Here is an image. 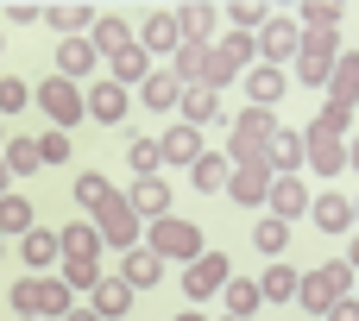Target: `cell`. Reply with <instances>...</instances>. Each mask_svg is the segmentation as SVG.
Listing matches in <instances>:
<instances>
[{"label": "cell", "instance_id": "cell-1", "mask_svg": "<svg viewBox=\"0 0 359 321\" xmlns=\"http://www.w3.org/2000/svg\"><path fill=\"white\" fill-rule=\"evenodd\" d=\"M347 139H353V114H347V107H334V101H322V114L303 126L309 164H316L322 177H341V170H347Z\"/></svg>", "mask_w": 359, "mask_h": 321}, {"label": "cell", "instance_id": "cell-2", "mask_svg": "<svg viewBox=\"0 0 359 321\" xmlns=\"http://www.w3.org/2000/svg\"><path fill=\"white\" fill-rule=\"evenodd\" d=\"M145 246L164 259V265H196L208 246H202V227L196 221H183V214H164V221H151L145 227Z\"/></svg>", "mask_w": 359, "mask_h": 321}, {"label": "cell", "instance_id": "cell-3", "mask_svg": "<svg viewBox=\"0 0 359 321\" xmlns=\"http://www.w3.org/2000/svg\"><path fill=\"white\" fill-rule=\"evenodd\" d=\"M353 265L347 259H334V265H316V271H303V290H297V303L309 309V315H328L334 303H347L353 296Z\"/></svg>", "mask_w": 359, "mask_h": 321}, {"label": "cell", "instance_id": "cell-4", "mask_svg": "<svg viewBox=\"0 0 359 321\" xmlns=\"http://www.w3.org/2000/svg\"><path fill=\"white\" fill-rule=\"evenodd\" d=\"M13 309L32 321H63L76 309V290L63 284V278H25L19 290H13Z\"/></svg>", "mask_w": 359, "mask_h": 321}, {"label": "cell", "instance_id": "cell-5", "mask_svg": "<svg viewBox=\"0 0 359 321\" xmlns=\"http://www.w3.org/2000/svg\"><path fill=\"white\" fill-rule=\"evenodd\" d=\"M88 221H95V233H101V246H120V252H133V246H145V221L133 214V202H126L120 189H114V196H107V202H101V208H95Z\"/></svg>", "mask_w": 359, "mask_h": 321}, {"label": "cell", "instance_id": "cell-6", "mask_svg": "<svg viewBox=\"0 0 359 321\" xmlns=\"http://www.w3.org/2000/svg\"><path fill=\"white\" fill-rule=\"evenodd\" d=\"M297 50H303V25H297V13H271L265 32H259V57H265L271 69H284V63H297Z\"/></svg>", "mask_w": 359, "mask_h": 321}, {"label": "cell", "instance_id": "cell-7", "mask_svg": "<svg viewBox=\"0 0 359 321\" xmlns=\"http://www.w3.org/2000/svg\"><path fill=\"white\" fill-rule=\"evenodd\" d=\"M38 107H44V120L63 132V126H76L82 114H88V95L76 88V82H63V76H50V82H38Z\"/></svg>", "mask_w": 359, "mask_h": 321}, {"label": "cell", "instance_id": "cell-8", "mask_svg": "<svg viewBox=\"0 0 359 321\" xmlns=\"http://www.w3.org/2000/svg\"><path fill=\"white\" fill-rule=\"evenodd\" d=\"M227 278H233V265H227L221 252H202L196 265H183V290H189V296H221Z\"/></svg>", "mask_w": 359, "mask_h": 321}, {"label": "cell", "instance_id": "cell-9", "mask_svg": "<svg viewBox=\"0 0 359 321\" xmlns=\"http://www.w3.org/2000/svg\"><path fill=\"white\" fill-rule=\"evenodd\" d=\"M309 189H303V177H271V189H265V208L278 214V221H297V214H309Z\"/></svg>", "mask_w": 359, "mask_h": 321}, {"label": "cell", "instance_id": "cell-10", "mask_svg": "<svg viewBox=\"0 0 359 321\" xmlns=\"http://www.w3.org/2000/svg\"><path fill=\"white\" fill-rule=\"evenodd\" d=\"M126 202H133V214L151 227V221H164V214H170V183H164V177H139Z\"/></svg>", "mask_w": 359, "mask_h": 321}, {"label": "cell", "instance_id": "cell-11", "mask_svg": "<svg viewBox=\"0 0 359 321\" xmlns=\"http://www.w3.org/2000/svg\"><path fill=\"white\" fill-rule=\"evenodd\" d=\"M95 63H101V50H95L88 38H63V44H57V76L76 82V88H82V76H88Z\"/></svg>", "mask_w": 359, "mask_h": 321}, {"label": "cell", "instance_id": "cell-12", "mask_svg": "<svg viewBox=\"0 0 359 321\" xmlns=\"http://www.w3.org/2000/svg\"><path fill=\"white\" fill-rule=\"evenodd\" d=\"M19 259H25V271H32V278H44V265H57V259H63V240H57L50 227H32V233L19 240Z\"/></svg>", "mask_w": 359, "mask_h": 321}, {"label": "cell", "instance_id": "cell-13", "mask_svg": "<svg viewBox=\"0 0 359 321\" xmlns=\"http://www.w3.org/2000/svg\"><path fill=\"white\" fill-rule=\"evenodd\" d=\"M120 278H126L133 290H151V284L164 278V259H158L151 246H133V252H120Z\"/></svg>", "mask_w": 359, "mask_h": 321}, {"label": "cell", "instance_id": "cell-14", "mask_svg": "<svg viewBox=\"0 0 359 321\" xmlns=\"http://www.w3.org/2000/svg\"><path fill=\"white\" fill-rule=\"evenodd\" d=\"M139 44H145V50H170V57H177V44H183V25H177V13H170V6H158V13L145 19Z\"/></svg>", "mask_w": 359, "mask_h": 321}, {"label": "cell", "instance_id": "cell-15", "mask_svg": "<svg viewBox=\"0 0 359 321\" xmlns=\"http://www.w3.org/2000/svg\"><path fill=\"white\" fill-rule=\"evenodd\" d=\"M271 164H278V177H297V170L309 164V145H303L297 126H278V139H271Z\"/></svg>", "mask_w": 359, "mask_h": 321}, {"label": "cell", "instance_id": "cell-16", "mask_svg": "<svg viewBox=\"0 0 359 321\" xmlns=\"http://www.w3.org/2000/svg\"><path fill=\"white\" fill-rule=\"evenodd\" d=\"M309 221H316L322 233H347V227H353V202L328 189V196H316V202H309Z\"/></svg>", "mask_w": 359, "mask_h": 321}, {"label": "cell", "instance_id": "cell-17", "mask_svg": "<svg viewBox=\"0 0 359 321\" xmlns=\"http://www.w3.org/2000/svg\"><path fill=\"white\" fill-rule=\"evenodd\" d=\"M328 82H334L328 101L353 114V107H359V50H341V57H334V76H328Z\"/></svg>", "mask_w": 359, "mask_h": 321}, {"label": "cell", "instance_id": "cell-18", "mask_svg": "<svg viewBox=\"0 0 359 321\" xmlns=\"http://www.w3.org/2000/svg\"><path fill=\"white\" fill-rule=\"evenodd\" d=\"M88 309H95L101 321L126 315V309H133V284H126L120 271H114V278H101V284H95V303H88Z\"/></svg>", "mask_w": 359, "mask_h": 321}, {"label": "cell", "instance_id": "cell-19", "mask_svg": "<svg viewBox=\"0 0 359 321\" xmlns=\"http://www.w3.org/2000/svg\"><path fill=\"white\" fill-rule=\"evenodd\" d=\"M88 44H95L101 57H120V50L133 44V25H126L120 13H101V19H95V32H88Z\"/></svg>", "mask_w": 359, "mask_h": 321}, {"label": "cell", "instance_id": "cell-20", "mask_svg": "<svg viewBox=\"0 0 359 321\" xmlns=\"http://www.w3.org/2000/svg\"><path fill=\"white\" fill-rule=\"evenodd\" d=\"M158 151H164V164H196V158H202V132L177 120V126L158 139Z\"/></svg>", "mask_w": 359, "mask_h": 321}, {"label": "cell", "instance_id": "cell-21", "mask_svg": "<svg viewBox=\"0 0 359 321\" xmlns=\"http://www.w3.org/2000/svg\"><path fill=\"white\" fill-rule=\"evenodd\" d=\"M145 76H151V50H145V44L133 38V44H126V50L114 57V82H120V88H139Z\"/></svg>", "mask_w": 359, "mask_h": 321}, {"label": "cell", "instance_id": "cell-22", "mask_svg": "<svg viewBox=\"0 0 359 321\" xmlns=\"http://www.w3.org/2000/svg\"><path fill=\"white\" fill-rule=\"evenodd\" d=\"M139 101H145V107H164V114H170V107L183 101V82H177L170 69H151V76L139 82Z\"/></svg>", "mask_w": 359, "mask_h": 321}, {"label": "cell", "instance_id": "cell-23", "mask_svg": "<svg viewBox=\"0 0 359 321\" xmlns=\"http://www.w3.org/2000/svg\"><path fill=\"white\" fill-rule=\"evenodd\" d=\"M88 120H101V126L126 120V88H120V82H101V88H88Z\"/></svg>", "mask_w": 359, "mask_h": 321}, {"label": "cell", "instance_id": "cell-24", "mask_svg": "<svg viewBox=\"0 0 359 321\" xmlns=\"http://www.w3.org/2000/svg\"><path fill=\"white\" fill-rule=\"evenodd\" d=\"M189 177H196V189H208V196H227V177H233V164H227L221 151H202V158L189 164Z\"/></svg>", "mask_w": 359, "mask_h": 321}, {"label": "cell", "instance_id": "cell-25", "mask_svg": "<svg viewBox=\"0 0 359 321\" xmlns=\"http://www.w3.org/2000/svg\"><path fill=\"white\" fill-rule=\"evenodd\" d=\"M57 240H63V259H88V265H101V233H95V221H76V227H63Z\"/></svg>", "mask_w": 359, "mask_h": 321}, {"label": "cell", "instance_id": "cell-26", "mask_svg": "<svg viewBox=\"0 0 359 321\" xmlns=\"http://www.w3.org/2000/svg\"><path fill=\"white\" fill-rule=\"evenodd\" d=\"M297 290H303V271H290L284 259L259 278V296H265V303H297Z\"/></svg>", "mask_w": 359, "mask_h": 321}, {"label": "cell", "instance_id": "cell-27", "mask_svg": "<svg viewBox=\"0 0 359 321\" xmlns=\"http://www.w3.org/2000/svg\"><path fill=\"white\" fill-rule=\"evenodd\" d=\"M177 107H183V126H196V132H202V126L221 114V95H215V88H183V101H177Z\"/></svg>", "mask_w": 359, "mask_h": 321}, {"label": "cell", "instance_id": "cell-28", "mask_svg": "<svg viewBox=\"0 0 359 321\" xmlns=\"http://www.w3.org/2000/svg\"><path fill=\"white\" fill-rule=\"evenodd\" d=\"M265 189H271V170H233V177H227V196H233L240 208H259Z\"/></svg>", "mask_w": 359, "mask_h": 321}, {"label": "cell", "instance_id": "cell-29", "mask_svg": "<svg viewBox=\"0 0 359 321\" xmlns=\"http://www.w3.org/2000/svg\"><path fill=\"white\" fill-rule=\"evenodd\" d=\"M221 296H227V315H233V321H252V315H259V303H265L252 278H227V290H221Z\"/></svg>", "mask_w": 359, "mask_h": 321}, {"label": "cell", "instance_id": "cell-30", "mask_svg": "<svg viewBox=\"0 0 359 321\" xmlns=\"http://www.w3.org/2000/svg\"><path fill=\"white\" fill-rule=\"evenodd\" d=\"M233 139H259V145H271V139H278V114H271V107H246V114L233 120Z\"/></svg>", "mask_w": 359, "mask_h": 321}, {"label": "cell", "instance_id": "cell-31", "mask_svg": "<svg viewBox=\"0 0 359 321\" xmlns=\"http://www.w3.org/2000/svg\"><path fill=\"white\" fill-rule=\"evenodd\" d=\"M38 221H32V202L13 189V196H0V233H13V240H25Z\"/></svg>", "mask_w": 359, "mask_h": 321}, {"label": "cell", "instance_id": "cell-32", "mask_svg": "<svg viewBox=\"0 0 359 321\" xmlns=\"http://www.w3.org/2000/svg\"><path fill=\"white\" fill-rule=\"evenodd\" d=\"M215 19H221V13H215V6H202V0H196V6H183V13H177V25H183V44H208Z\"/></svg>", "mask_w": 359, "mask_h": 321}, {"label": "cell", "instance_id": "cell-33", "mask_svg": "<svg viewBox=\"0 0 359 321\" xmlns=\"http://www.w3.org/2000/svg\"><path fill=\"white\" fill-rule=\"evenodd\" d=\"M246 95H252V107H271V101L284 95V69H271V63H259V69L246 76Z\"/></svg>", "mask_w": 359, "mask_h": 321}, {"label": "cell", "instance_id": "cell-34", "mask_svg": "<svg viewBox=\"0 0 359 321\" xmlns=\"http://www.w3.org/2000/svg\"><path fill=\"white\" fill-rule=\"evenodd\" d=\"M297 25H303V32H341V6H334V0H309V6L297 13Z\"/></svg>", "mask_w": 359, "mask_h": 321}, {"label": "cell", "instance_id": "cell-35", "mask_svg": "<svg viewBox=\"0 0 359 321\" xmlns=\"http://www.w3.org/2000/svg\"><path fill=\"white\" fill-rule=\"evenodd\" d=\"M0 158H6V170H13V177H32V170L44 164V158H38V139H6V151H0Z\"/></svg>", "mask_w": 359, "mask_h": 321}, {"label": "cell", "instance_id": "cell-36", "mask_svg": "<svg viewBox=\"0 0 359 321\" xmlns=\"http://www.w3.org/2000/svg\"><path fill=\"white\" fill-rule=\"evenodd\" d=\"M126 164H133V177H158V170H164L158 139H133V145H126Z\"/></svg>", "mask_w": 359, "mask_h": 321}, {"label": "cell", "instance_id": "cell-37", "mask_svg": "<svg viewBox=\"0 0 359 321\" xmlns=\"http://www.w3.org/2000/svg\"><path fill=\"white\" fill-rule=\"evenodd\" d=\"M107 196H114V189H107V177H101V170H82V177H76V208H82V214H95Z\"/></svg>", "mask_w": 359, "mask_h": 321}, {"label": "cell", "instance_id": "cell-38", "mask_svg": "<svg viewBox=\"0 0 359 321\" xmlns=\"http://www.w3.org/2000/svg\"><path fill=\"white\" fill-rule=\"evenodd\" d=\"M252 246H259V252H271V259H278V252H284V246H290V221H278V214H265V221H259V227H252Z\"/></svg>", "mask_w": 359, "mask_h": 321}, {"label": "cell", "instance_id": "cell-39", "mask_svg": "<svg viewBox=\"0 0 359 321\" xmlns=\"http://www.w3.org/2000/svg\"><path fill=\"white\" fill-rule=\"evenodd\" d=\"M44 19H50V32H63V38H82V25H88V6H44Z\"/></svg>", "mask_w": 359, "mask_h": 321}, {"label": "cell", "instance_id": "cell-40", "mask_svg": "<svg viewBox=\"0 0 359 321\" xmlns=\"http://www.w3.org/2000/svg\"><path fill=\"white\" fill-rule=\"evenodd\" d=\"M101 278H107V271L88 265V259H63V284H69V290H95Z\"/></svg>", "mask_w": 359, "mask_h": 321}, {"label": "cell", "instance_id": "cell-41", "mask_svg": "<svg viewBox=\"0 0 359 321\" xmlns=\"http://www.w3.org/2000/svg\"><path fill=\"white\" fill-rule=\"evenodd\" d=\"M227 19H233V32H265V19H271V13H265L259 0H240V6H233Z\"/></svg>", "mask_w": 359, "mask_h": 321}, {"label": "cell", "instance_id": "cell-42", "mask_svg": "<svg viewBox=\"0 0 359 321\" xmlns=\"http://www.w3.org/2000/svg\"><path fill=\"white\" fill-rule=\"evenodd\" d=\"M25 101H32V88H25L19 76H0V114H19Z\"/></svg>", "mask_w": 359, "mask_h": 321}, {"label": "cell", "instance_id": "cell-43", "mask_svg": "<svg viewBox=\"0 0 359 321\" xmlns=\"http://www.w3.org/2000/svg\"><path fill=\"white\" fill-rule=\"evenodd\" d=\"M38 158H44V164H63V158H69V139H63L57 126H50V132H38Z\"/></svg>", "mask_w": 359, "mask_h": 321}, {"label": "cell", "instance_id": "cell-44", "mask_svg": "<svg viewBox=\"0 0 359 321\" xmlns=\"http://www.w3.org/2000/svg\"><path fill=\"white\" fill-rule=\"evenodd\" d=\"M6 19H13V25H32V19H38V6H32V0H13V6H6Z\"/></svg>", "mask_w": 359, "mask_h": 321}, {"label": "cell", "instance_id": "cell-45", "mask_svg": "<svg viewBox=\"0 0 359 321\" xmlns=\"http://www.w3.org/2000/svg\"><path fill=\"white\" fill-rule=\"evenodd\" d=\"M328 321H359V296H347V303H334V309H328Z\"/></svg>", "mask_w": 359, "mask_h": 321}, {"label": "cell", "instance_id": "cell-46", "mask_svg": "<svg viewBox=\"0 0 359 321\" xmlns=\"http://www.w3.org/2000/svg\"><path fill=\"white\" fill-rule=\"evenodd\" d=\"M347 170H359V132H353V145H347Z\"/></svg>", "mask_w": 359, "mask_h": 321}, {"label": "cell", "instance_id": "cell-47", "mask_svg": "<svg viewBox=\"0 0 359 321\" xmlns=\"http://www.w3.org/2000/svg\"><path fill=\"white\" fill-rule=\"evenodd\" d=\"M63 321H101V315H95V309H69Z\"/></svg>", "mask_w": 359, "mask_h": 321}, {"label": "cell", "instance_id": "cell-48", "mask_svg": "<svg viewBox=\"0 0 359 321\" xmlns=\"http://www.w3.org/2000/svg\"><path fill=\"white\" fill-rule=\"evenodd\" d=\"M6 183H13V170H6V158H0V196H13V189H6Z\"/></svg>", "mask_w": 359, "mask_h": 321}, {"label": "cell", "instance_id": "cell-49", "mask_svg": "<svg viewBox=\"0 0 359 321\" xmlns=\"http://www.w3.org/2000/svg\"><path fill=\"white\" fill-rule=\"evenodd\" d=\"M347 265H353V271H359V240H353V259H347Z\"/></svg>", "mask_w": 359, "mask_h": 321}, {"label": "cell", "instance_id": "cell-50", "mask_svg": "<svg viewBox=\"0 0 359 321\" xmlns=\"http://www.w3.org/2000/svg\"><path fill=\"white\" fill-rule=\"evenodd\" d=\"M353 227H359V196H353Z\"/></svg>", "mask_w": 359, "mask_h": 321}, {"label": "cell", "instance_id": "cell-51", "mask_svg": "<svg viewBox=\"0 0 359 321\" xmlns=\"http://www.w3.org/2000/svg\"><path fill=\"white\" fill-rule=\"evenodd\" d=\"M0 151H6V126H0Z\"/></svg>", "mask_w": 359, "mask_h": 321}, {"label": "cell", "instance_id": "cell-52", "mask_svg": "<svg viewBox=\"0 0 359 321\" xmlns=\"http://www.w3.org/2000/svg\"><path fill=\"white\" fill-rule=\"evenodd\" d=\"M177 321H202V315H177Z\"/></svg>", "mask_w": 359, "mask_h": 321}, {"label": "cell", "instance_id": "cell-53", "mask_svg": "<svg viewBox=\"0 0 359 321\" xmlns=\"http://www.w3.org/2000/svg\"><path fill=\"white\" fill-rule=\"evenodd\" d=\"M19 321H32V315H19Z\"/></svg>", "mask_w": 359, "mask_h": 321}, {"label": "cell", "instance_id": "cell-54", "mask_svg": "<svg viewBox=\"0 0 359 321\" xmlns=\"http://www.w3.org/2000/svg\"><path fill=\"white\" fill-rule=\"evenodd\" d=\"M353 296H359V284H353Z\"/></svg>", "mask_w": 359, "mask_h": 321}, {"label": "cell", "instance_id": "cell-55", "mask_svg": "<svg viewBox=\"0 0 359 321\" xmlns=\"http://www.w3.org/2000/svg\"><path fill=\"white\" fill-rule=\"evenodd\" d=\"M0 44H6V38H0Z\"/></svg>", "mask_w": 359, "mask_h": 321}, {"label": "cell", "instance_id": "cell-56", "mask_svg": "<svg viewBox=\"0 0 359 321\" xmlns=\"http://www.w3.org/2000/svg\"><path fill=\"white\" fill-rule=\"evenodd\" d=\"M227 321H233V315H227Z\"/></svg>", "mask_w": 359, "mask_h": 321}]
</instances>
